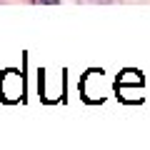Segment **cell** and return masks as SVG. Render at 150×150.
Wrapping results in <instances>:
<instances>
[{
	"label": "cell",
	"instance_id": "277c9868",
	"mask_svg": "<svg viewBox=\"0 0 150 150\" xmlns=\"http://www.w3.org/2000/svg\"><path fill=\"white\" fill-rule=\"evenodd\" d=\"M90 3H110V0H90Z\"/></svg>",
	"mask_w": 150,
	"mask_h": 150
},
{
	"label": "cell",
	"instance_id": "6da1fadb",
	"mask_svg": "<svg viewBox=\"0 0 150 150\" xmlns=\"http://www.w3.org/2000/svg\"><path fill=\"white\" fill-rule=\"evenodd\" d=\"M0 93H3V98H5L8 103L20 100V95H23V78H20V73L8 70V73L0 78Z\"/></svg>",
	"mask_w": 150,
	"mask_h": 150
},
{
	"label": "cell",
	"instance_id": "7a4b0ae2",
	"mask_svg": "<svg viewBox=\"0 0 150 150\" xmlns=\"http://www.w3.org/2000/svg\"><path fill=\"white\" fill-rule=\"evenodd\" d=\"M120 83H123V85L133 83V85H140V88H143V75L135 73V70H125V73L120 75Z\"/></svg>",
	"mask_w": 150,
	"mask_h": 150
},
{
	"label": "cell",
	"instance_id": "3957f363",
	"mask_svg": "<svg viewBox=\"0 0 150 150\" xmlns=\"http://www.w3.org/2000/svg\"><path fill=\"white\" fill-rule=\"evenodd\" d=\"M40 3H48V5H58L60 0H40Z\"/></svg>",
	"mask_w": 150,
	"mask_h": 150
}]
</instances>
